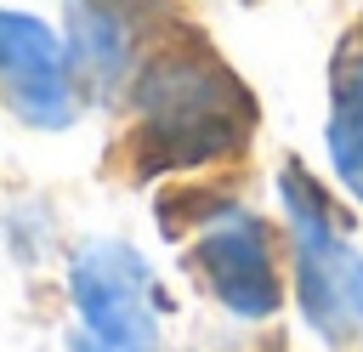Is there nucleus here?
<instances>
[{
	"label": "nucleus",
	"instance_id": "1",
	"mask_svg": "<svg viewBox=\"0 0 363 352\" xmlns=\"http://www.w3.org/2000/svg\"><path fill=\"white\" fill-rule=\"evenodd\" d=\"M130 102H136L130 153L147 176L216 165L238 153L255 131L250 85L199 40L153 51L130 85Z\"/></svg>",
	"mask_w": 363,
	"mask_h": 352
},
{
	"label": "nucleus",
	"instance_id": "2",
	"mask_svg": "<svg viewBox=\"0 0 363 352\" xmlns=\"http://www.w3.org/2000/svg\"><path fill=\"white\" fill-rule=\"evenodd\" d=\"M289 227H295V301L301 318L323 335V341H346L363 324V255L346 244L335 204L323 199V187L301 170L284 165L278 176Z\"/></svg>",
	"mask_w": 363,
	"mask_h": 352
},
{
	"label": "nucleus",
	"instance_id": "3",
	"mask_svg": "<svg viewBox=\"0 0 363 352\" xmlns=\"http://www.w3.org/2000/svg\"><path fill=\"white\" fill-rule=\"evenodd\" d=\"M68 295L79 318L68 352H153V273L130 244H85L68 267Z\"/></svg>",
	"mask_w": 363,
	"mask_h": 352
},
{
	"label": "nucleus",
	"instance_id": "4",
	"mask_svg": "<svg viewBox=\"0 0 363 352\" xmlns=\"http://www.w3.org/2000/svg\"><path fill=\"white\" fill-rule=\"evenodd\" d=\"M193 267L199 284L233 312V318H272L284 307V278L272 261V238L267 221L250 210H221L199 227L193 244Z\"/></svg>",
	"mask_w": 363,
	"mask_h": 352
},
{
	"label": "nucleus",
	"instance_id": "5",
	"mask_svg": "<svg viewBox=\"0 0 363 352\" xmlns=\"http://www.w3.org/2000/svg\"><path fill=\"white\" fill-rule=\"evenodd\" d=\"M0 85H6L11 114L40 125V131H62L79 114V102H74V62H68L62 40L40 17L6 11V6H0Z\"/></svg>",
	"mask_w": 363,
	"mask_h": 352
},
{
	"label": "nucleus",
	"instance_id": "6",
	"mask_svg": "<svg viewBox=\"0 0 363 352\" xmlns=\"http://www.w3.org/2000/svg\"><path fill=\"white\" fill-rule=\"evenodd\" d=\"M159 6L164 0H68V62L96 97L136 85Z\"/></svg>",
	"mask_w": 363,
	"mask_h": 352
},
{
	"label": "nucleus",
	"instance_id": "7",
	"mask_svg": "<svg viewBox=\"0 0 363 352\" xmlns=\"http://www.w3.org/2000/svg\"><path fill=\"white\" fill-rule=\"evenodd\" d=\"M329 159L340 187L363 204V23L335 45L329 68Z\"/></svg>",
	"mask_w": 363,
	"mask_h": 352
}]
</instances>
